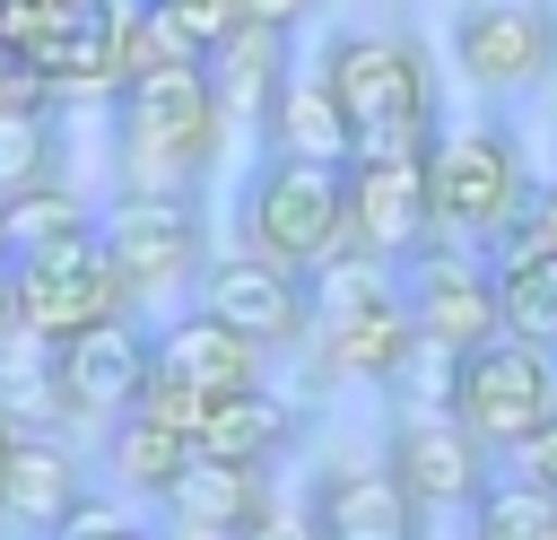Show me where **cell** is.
Returning a JSON list of instances; mask_svg holds the SVG:
<instances>
[{
	"label": "cell",
	"instance_id": "ba28073f",
	"mask_svg": "<svg viewBox=\"0 0 557 540\" xmlns=\"http://www.w3.org/2000/svg\"><path fill=\"white\" fill-rule=\"evenodd\" d=\"M426 235H435V209H426V148H392V139L348 148V218H339V253L400 261V253L426 244Z\"/></svg>",
	"mask_w": 557,
	"mask_h": 540
},
{
	"label": "cell",
	"instance_id": "836d02e7",
	"mask_svg": "<svg viewBox=\"0 0 557 540\" xmlns=\"http://www.w3.org/2000/svg\"><path fill=\"white\" fill-rule=\"evenodd\" d=\"M61 540H157V531H139V523H104V514H96V523H78V531H61Z\"/></svg>",
	"mask_w": 557,
	"mask_h": 540
},
{
	"label": "cell",
	"instance_id": "4fadbf2b",
	"mask_svg": "<svg viewBox=\"0 0 557 540\" xmlns=\"http://www.w3.org/2000/svg\"><path fill=\"white\" fill-rule=\"evenodd\" d=\"M104 505L87 496V462L44 435V427H17V444L0 453V531L17 540H61L78 523H96Z\"/></svg>",
	"mask_w": 557,
	"mask_h": 540
},
{
	"label": "cell",
	"instance_id": "d6a6232c",
	"mask_svg": "<svg viewBox=\"0 0 557 540\" xmlns=\"http://www.w3.org/2000/svg\"><path fill=\"white\" fill-rule=\"evenodd\" d=\"M9 340H26V331H17V270L0 261V348H9Z\"/></svg>",
	"mask_w": 557,
	"mask_h": 540
},
{
	"label": "cell",
	"instance_id": "7402d4cb",
	"mask_svg": "<svg viewBox=\"0 0 557 540\" xmlns=\"http://www.w3.org/2000/svg\"><path fill=\"white\" fill-rule=\"evenodd\" d=\"M0 235H9V261H26V253H52L70 235H96V209L70 183H26L0 200Z\"/></svg>",
	"mask_w": 557,
	"mask_h": 540
},
{
	"label": "cell",
	"instance_id": "603a6c76",
	"mask_svg": "<svg viewBox=\"0 0 557 540\" xmlns=\"http://www.w3.org/2000/svg\"><path fill=\"white\" fill-rule=\"evenodd\" d=\"M174 61H209L165 0H113V78H148Z\"/></svg>",
	"mask_w": 557,
	"mask_h": 540
},
{
	"label": "cell",
	"instance_id": "44dd1931",
	"mask_svg": "<svg viewBox=\"0 0 557 540\" xmlns=\"http://www.w3.org/2000/svg\"><path fill=\"white\" fill-rule=\"evenodd\" d=\"M191 453H200V444H191L183 427L148 418V409H113V418H104V470H113L122 488H139L148 505L174 488V470H183Z\"/></svg>",
	"mask_w": 557,
	"mask_h": 540
},
{
	"label": "cell",
	"instance_id": "cb8c5ba5",
	"mask_svg": "<svg viewBox=\"0 0 557 540\" xmlns=\"http://www.w3.org/2000/svg\"><path fill=\"white\" fill-rule=\"evenodd\" d=\"M496 261V314L513 340L557 348V253H487Z\"/></svg>",
	"mask_w": 557,
	"mask_h": 540
},
{
	"label": "cell",
	"instance_id": "8fae6325",
	"mask_svg": "<svg viewBox=\"0 0 557 540\" xmlns=\"http://www.w3.org/2000/svg\"><path fill=\"white\" fill-rule=\"evenodd\" d=\"M200 305H209L226 331H244L252 348H270V357L313 340V279L287 270V261H261V253H244V244L200 270Z\"/></svg>",
	"mask_w": 557,
	"mask_h": 540
},
{
	"label": "cell",
	"instance_id": "30bf717a",
	"mask_svg": "<svg viewBox=\"0 0 557 540\" xmlns=\"http://www.w3.org/2000/svg\"><path fill=\"white\" fill-rule=\"evenodd\" d=\"M444 44H453V70L479 96H522L557 70V9H540V0H461Z\"/></svg>",
	"mask_w": 557,
	"mask_h": 540
},
{
	"label": "cell",
	"instance_id": "484cf974",
	"mask_svg": "<svg viewBox=\"0 0 557 540\" xmlns=\"http://www.w3.org/2000/svg\"><path fill=\"white\" fill-rule=\"evenodd\" d=\"M61 122L52 113H0V200L26 183H61Z\"/></svg>",
	"mask_w": 557,
	"mask_h": 540
},
{
	"label": "cell",
	"instance_id": "ac0fdd59",
	"mask_svg": "<svg viewBox=\"0 0 557 540\" xmlns=\"http://www.w3.org/2000/svg\"><path fill=\"white\" fill-rule=\"evenodd\" d=\"M157 505H165V523H191V531H218L226 540L244 514L270 505V470L261 462H226V453H191Z\"/></svg>",
	"mask_w": 557,
	"mask_h": 540
},
{
	"label": "cell",
	"instance_id": "f1b7e54d",
	"mask_svg": "<svg viewBox=\"0 0 557 540\" xmlns=\"http://www.w3.org/2000/svg\"><path fill=\"white\" fill-rule=\"evenodd\" d=\"M496 470H513V479H540V488H557V409L531 427V435H513L505 453H496Z\"/></svg>",
	"mask_w": 557,
	"mask_h": 540
},
{
	"label": "cell",
	"instance_id": "7c38bea8",
	"mask_svg": "<svg viewBox=\"0 0 557 540\" xmlns=\"http://www.w3.org/2000/svg\"><path fill=\"white\" fill-rule=\"evenodd\" d=\"M96 226H104V253L122 261L131 296H157V287L200 270V200L191 192H122L113 183Z\"/></svg>",
	"mask_w": 557,
	"mask_h": 540
},
{
	"label": "cell",
	"instance_id": "1f68e13d",
	"mask_svg": "<svg viewBox=\"0 0 557 540\" xmlns=\"http://www.w3.org/2000/svg\"><path fill=\"white\" fill-rule=\"evenodd\" d=\"M322 17V0H244V26H270V35H305Z\"/></svg>",
	"mask_w": 557,
	"mask_h": 540
},
{
	"label": "cell",
	"instance_id": "d6986e66",
	"mask_svg": "<svg viewBox=\"0 0 557 540\" xmlns=\"http://www.w3.org/2000/svg\"><path fill=\"white\" fill-rule=\"evenodd\" d=\"M296 435H305V418L270 392V383H244V392H226V401H209V418H200V453H226V462H261V470H278L287 453H296Z\"/></svg>",
	"mask_w": 557,
	"mask_h": 540
},
{
	"label": "cell",
	"instance_id": "7a4b0ae2",
	"mask_svg": "<svg viewBox=\"0 0 557 540\" xmlns=\"http://www.w3.org/2000/svg\"><path fill=\"white\" fill-rule=\"evenodd\" d=\"M339 218H348V165H331V157L261 148V165L235 183V244L261 261H287V270L331 261Z\"/></svg>",
	"mask_w": 557,
	"mask_h": 540
},
{
	"label": "cell",
	"instance_id": "4dcf8cb0",
	"mask_svg": "<svg viewBox=\"0 0 557 540\" xmlns=\"http://www.w3.org/2000/svg\"><path fill=\"white\" fill-rule=\"evenodd\" d=\"M226 540H322V531H313V514H305V505H278V496H270V505H261V514H244Z\"/></svg>",
	"mask_w": 557,
	"mask_h": 540
},
{
	"label": "cell",
	"instance_id": "5bb4252c",
	"mask_svg": "<svg viewBox=\"0 0 557 540\" xmlns=\"http://www.w3.org/2000/svg\"><path fill=\"white\" fill-rule=\"evenodd\" d=\"M44 366H52V392H61L70 427H104L113 409H131V392H139V375H148V322L104 314V322L52 340Z\"/></svg>",
	"mask_w": 557,
	"mask_h": 540
},
{
	"label": "cell",
	"instance_id": "d4e9b609",
	"mask_svg": "<svg viewBox=\"0 0 557 540\" xmlns=\"http://www.w3.org/2000/svg\"><path fill=\"white\" fill-rule=\"evenodd\" d=\"M470 540H557V488L487 470V488L470 496Z\"/></svg>",
	"mask_w": 557,
	"mask_h": 540
},
{
	"label": "cell",
	"instance_id": "8d00e7d4",
	"mask_svg": "<svg viewBox=\"0 0 557 540\" xmlns=\"http://www.w3.org/2000/svg\"><path fill=\"white\" fill-rule=\"evenodd\" d=\"M87 9H96V0H87Z\"/></svg>",
	"mask_w": 557,
	"mask_h": 540
},
{
	"label": "cell",
	"instance_id": "e0dca14e",
	"mask_svg": "<svg viewBox=\"0 0 557 540\" xmlns=\"http://www.w3.org/2000/svg\"><path fill=\"white\" fill-rule=\"evenodd\" d=\"M409 348H418V331H409V314H400L392 287L366 296V305H348V314H322V322H313L322 383H392Z\"/></svg>",
	"mask_w": 557,
	"mask_h": 540
},
{
	"label": "cell",
	"instance_id": "3957f363",
	"mask_svg": "<svg viewBox=\"0 0 557 540\" xmlns=\"http://www.w3.org/2000/svg\"><path fill=\"white\" fill-rule=\"evenodd\" d=\"M531 183H540V174H531V157H522V139H513L505 113L444 122L435 148H426V209H435V226L461 235V244H496L505 218L531 200Z\"/></svg>",
	"mask_w": 557,
	"mask_h": 540
},
{
	"label": "cell",
	"instance_id": "2e32d148",
	"mask_svg": "<svg viewBox=\"0 0 557 540\" xmlns=\"http://www.w3.org/2000/svg\"><path fill=\"white\" fill-rule=\"evenodd\" d=\"M148 366L174 375V383H191V392H209V401H226L244 383H270V348H252L244 331H226L209 305L148 322Z\"/></svg>",
	"mask_w": 557,
	"mask_h": 540
},
{
	"label": "cell",
	"instance_id": "83f0119b",
	"mask_svg": "<svg viewBox=\"0 0 557 540\" xmlns=\"http://www.w3.org/2000/svg\"><path fill=\"white\" fill-rule=\"evenodd\" d=\"M131 409H148V418H165V427H183V435H200V418H209V392H191V383H174V375H139V392H131Z\"/></svg>",
	"mask_w": 557,
	"mask_h": 540
},
{
	"label": "cell",
	"instance_id": "9a60e30c",
	"mask_svg": "<svg viewBox=\"0 0 557 540\" xmlns=\"http://www.w3.org/2000/svg\"><path fill=\"white\" fill-rule=\"evenodd\" d=\"M305 514L322 540H426V505L409 496V479L392 462H339L313 470Z\"/></svg>",
	"mask_w": 557,
	"mask_h": 540
},
{
	"label": "cell",
	"instance_id": "f546056e",
	"mask_svg": "<svg viewBox=\"0 0 557 540\" xmlns=\"http://www.w3.org/2000/svg\"><path fill=\"white\" fill-rule=\"evenodd\" d=\"M174 17H183V35L200 44V52H218L235 26H244V0H165Z\"/></svg>",
	"mask_w": 557,
	"mask_h": 540
},
{
	"label": "cell",
	"instance_id": "d590c367",
	"mask_svg": "<svg viewBox=\"0 0 557 540\" xmlns=\"http://www.w3.org/2000/svg\"><path fill=\"white\" fill-rule=\"evenodd\" d=\"M0 261H9V235H0Z\"/></svg>",
	"mask_w": 557,
	"mask_h": 540
},
{
	"label": "cell",
	"instance_id": "4316f807",
	"mask_svg": "<svg viewBox=\"0 0 557 540\" xmlns=\"http://www.w3.org/2000/svg\"><path fill=\"white\" fill-rule=\"evenodd\" d=\"M487 253H557V174L531 183V200L505 218V235H496Z\"/></svg>",
	"mask_w": 557,
	"mask_h": 540
},
{
	"label": "cell",
	"instance_id": "8992f818",
	"mask_svg": "<svg viewBox=\"0 0 557 540\" xmlns=\"http://www.w3.org/2000/svg\"><path fill=\"white\" fill-rule=\"evenodd\" d=\"M548 409H557V348L496 331V340H479V348L453 357V418L487 453H505L513 435H531Z\"/></svg>",
	"mask_w": 557,
	"mask_h": 540
},
{
	"label": "cell",
	"instance_id": "52a82bcc",
	"mask_svg": "<svg viewBox=\"0 0 557 540\" xmlns=\"http://www.w3.org/2000/svg\"><path fill=\"white\" fill-rule=\"evenodd\" d=\"M9 270H17V331L44 340V348L70 340V331H87V322H104V314H131L139 305L131 279H122V261L104 253V226L96 235H70L52 253H26Z\"/></svg>",
	"mask_w": 557,
	"mask_h": 540
},
{
	"label": "cell",
	"instance_id": "9c48e42d",
	"mask_svg": "<svg viewBox=\"0 0 557 540\" xmlns=\"http://www.w3.org/2000/svg\"><path fill=\"white\" fill-rule=\"evenodd\" d=\"M383 462L409 479V496H418L426 514H470V496H479L487 470H496V453H487L444 401H392V418H383Z\"/></svg>",
	"mask_w": 557,
	"mask_h": 540
},
{
	"label": "cell",
	"instance_id": "6da1fadb",
	"mask_svg": "<svg viewBox=\"0 0 557 540\" xmlns=\"http://www.w3.org/2000/svg\"><path fill=\"white\" fill-rule=\"evenodd\" d=\"M226 148V105L209 61H174L113 87V174L122 192H200Z\"/></svg>",
	"mask_w": 557,
	"mask_h": 540
},
{
	"label": "cell",
	"instance_id": "277c9868",
	"mask_svg": "<svg viewBox=\"0 0 557 540\" xmlns=\"http://www.w3.org/2000/svg\"><path fill=\"white\" fill-rule=\"evenodd\" d=\"M392 296H400L409 331H418V340H435V348H453V357L505 331V314H496V261H487V244H461V235H444V226L392 261Z\"/></svg>",
	"mask_w": 557,
	"mask_h": 540
},
{
	"label": "cell",
	"instance_id": "e575fe53",
	"mask_svg": "<svg viewBox=\"0 0 557 540\" xmlns=\"http://www.w3.org/2000/svg\"><path fill=\"white\" fill-rule=\"evenodd\" d=\"M9 444H17V418H9V409H0V453H9Z\"/></svg>",
	"mask_w": 557,
	"mask_h": 540
},
{
	"label": "cell",
	"instance_id": "ffe728a7",
	"mask_svg": "<svg viewBox=\"0 0 557 540\" xmlns=\"http://www.w3.org/2000/svg\"><path fill=\"white\" fill-rule=\"evenodd\" d=\"M261 148H296V157H331V165H348L357 131H348V113L331 105L322 70H305V78H287V87L270 96V113H261Z\"/></svg>",
	"mask_w": 557,
	"mask_h": 540
},
{
	"label": "cell",
	"instance_id": "5b68a950",
	"mask_svg": "<svg viewBox=\"0 0 557 540\" xmlns=\"http://www.w3.org/2000/svg\"><path fill=\"white\" fill-rule=\"evenodd\" d=\"M313 70H322V87H331V105L348 113L357 139L409 131V122H444L435 113V61L409 35H331Z\"/></svg>",
	"mask_w": 557,
	"mask_h": 540
}]
</instances>
